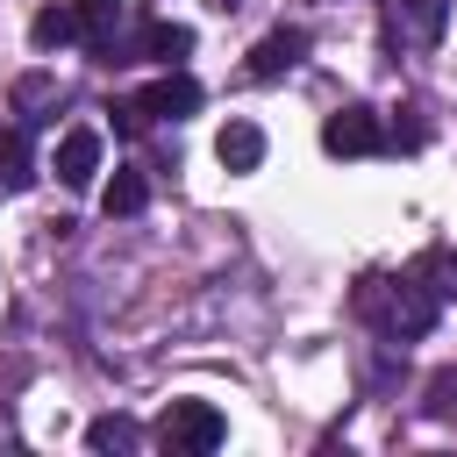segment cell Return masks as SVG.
I'll return each mask as SVG.
<instances>
[{"label":"cell","mask_w":457,"mask_h":457,"mask_svg":"<svg viewBox=\"0 0 457 457\" xmlns=\"http://www.w3.org/2000/svg\"><path fill=\"white\" fill-rule=\"evenodd\" d=\"M357 314L386 336V343H421L428 328H436V314H443V300H436V286L428 278H357Z\"/></svg>","instance_id":"obj_1"},{"label":"cell","mask_w":457,"mask_h":457,"mask_svg":"<svg viewBox=\"0 0 457 457\" xmlns=\"http://www.w3.org/2000/svg\"><path fill=\"white\" fill-rule=\"evenodd\" d=\"M157 443L179 450V457H207V450L228 443V414H221L214 400H171L164 421H157Z\"/></svg>","instance_id":"obj_2"},{"label":"cell","mask_w":457,"mask_h":457,"mask_svg":"<svg viewBox=\"0 0 457 457\" xmlns=\"http://www.w3.org/2000/svg\"><path fill=\"white\" fill-rule=\"evenodd\" d=\"M321 150L328 157H378V150H393V136H386V121L371 107H336L321 121Z\"/></svg>","instance_id":"obj_3"},{"label":"cell","mask_w":457,"mask_h":457,"mask_svg":"<svg viewBox=\"0 0 457 457\" xmlns=\"http://www.w3.org/2000/svg\"><path fill=\"white\" fill-rule=\"evenodd\" d=\"M386 29L400 50H436L443 29H450V0H393L386 7Z\"/></svg>","instance_id":"obj_4"},{"label":"cell","mask_w":457,"mask_h":457,"mask_svg":"<svg viewBox=\"0 0 457 457\" xmlns=\"http://www.w3.org/2000/svg\"><path fill=\"white\" fill-rule=\"evenodd\" d=\"M200 100H207V93H200V79H193V71H179V64L136 93L143 121H186V114H200Z\"/></svg>","instance_id":"obj_5"},{"label":"cell","mask_w":457,"mask_h":457,"mask_svg":"<svg viewBox=\"0 0 457 457\" xmlns=\"http://www.w3.org/2000/svg\"><path fill=\"white\" fill-rule=\"evenodd\" d=\"M71 14H79V43L107 64L114 50H121V21H129V0H71Z\"/></svg>","instance_id":"obj_6"},{"label":"cell","mask_w":457,"mask_h":457,"mask_svg":"<svg viewBox=\"0 0 457 457\" xmlns=\"http://www.w3.org/2000/svg\"><path fill=\"white\" fill-rule=\"evenodd\" d=\"M50 171L79 193V186H93V171H100V129L93 121H79V129H64L57 136V157H50Z\"/></svg>","instance_id":"obj_7"},{"label":"cell","mask_w":457,"mask_h":457,"mask_svg":"<svg viewBox=\"0 0 457 457\" xmlns=\"http://www.w3.org/2000/svg\"><path fill=\"white\" fill-rule=\"evenodd\" d=\"M300 57H307V29H271V36H257V43H250L243 71H250V79H286Z\"/></svg>","instance_id":"obj_8"},{"label":"cell","mask_w":457,"mask_h":457,"mask_svg":"<svg viewBox=\"0 0 457 457\" xmlns=\"http://www.w3.org/2000/svg\"><path fill=\"white\" fill-rule=\"evenodd\" d=\"M193 50V29L186 21H143V36L129 43V50H114V64H129V57H150V64H179Z\"/></svg>","instance_id":"obj_9"},{"label":"cell","mask_w":457,"mask_h":457,"mask_svg":"<svg viewBox=\"0 0 457 457\" xmlns=\"http://www.w3.org/2000/svg\"><path fill=\"white\" fill-rule=\"evenodd\" d=\"M214 157H221L228 171H257V164H264V129H257V121H228V129L214 136Z\"/></svg>","instance_id":"obj_10"},{"label":"cell","mask_w":457,"mask_h":457,"mask_svg":"<svg viewBox=\"0 0 457 457\" xmlns=\"http://www.w3.org/2000/svg\"><path fill=\"white\" fill-rule=\"evenodd\" d=\"M100 207H107V221H114V214H143V207H150V179H143L136 164H114V179H107Z\"/></svg>","instance_id":"obj_11"},{"label":"cell","mask_w":457,"mask_h":457,"mask_svg":"<svg viewBox=\"0 0 457 457\" xmlns=\"http://www.w3.org/2000/svg\"><path fill=\"white\" fill-rule=\"evenodd\" d=\"M29 43H36V50H64V43H79V14H71V7H43V14L29 21Z\"/></svg>","instance_id":"obj_12"},{"label":"cell","mask_w":457,"mask_h":457,"mask_svg":"<svg viewBox=\"0 0 457 457\" xmlns=\"http://www.w3.org/2000/svg\"><path fill=\"white\" fill-rule=\"evenodd\" d=\"M0 186H7V193H29V186H36V157H29V136H21V129H7V150H0Z\"/></svg>","instance_id":"obj_13"},{"label":"cell","mask_w":457,"mask_h":457,"mask_svg":"<svg viewBox=\"0 0 457 457\" xmlns=\"http://www.w3.org/2000/svg\"><path fill=\"white\" fill-rule=\"evenodd\" d=\"M136 443H143V428H136L129 414H100V421H86V450H100V457H107V450H136Z\"/></svg>","instance_id":"obj_14"},{"label":"cell","mask_w":457,"mask_h":457,"mask_svg":"<svg viewBox=\"0 0 457 457\" xmlns=\"http://www.w3.org/2000/svg\"><path fill=\"white\" fill-rule=\"evenodd\" d=\"M14 107H21V121H43V114L57 107V79H43V71H29V79L14 86Z\"/></svg>","instance_id":"obj_15"},{"label":"cell","mask_w":457,"mask_h":457,"mask_svg":"<svg viewBox=\"0 0 457 457\" xmlns=\"http://www.w3.org/2000/svg\"><path fill=\"white\" fill-rule=\"evenodd\" d=\"M414 278H436V300H457V250H421Z\"/></svg>","instance_id":"obj_16"},{"label":"cell","mask_w":457,"mask_h":457,"mask_svg":"<svg viewBox=\"0 0 457 457\" xmlns=\"http://www.w3.org/2000/svg\"><path fill=\"white\" fill-rule=\"evenodd\" d=\"M421 414H436V421H443V414H457V371H436V378H428Z\"/></svg>","instance_id":"obj_17"},{"label":"cell","mask_w":457,"mask_h":457,"mask_svg":"<svg viewBox=\"0 0 457 457\" xmlns=\"http://www.w3.org/2000/svg\"><path fill=\"white\" fill-rule=\"evenodd\" d=\"M207 7H214V14H236V7H243V0H207Z\"/></svg>","instance_id":"obj_18"},{"label":"cell","mask_w":457,"mask_h":457,"mask_svg":"<svg viewBox=\"0 0 457 457\" xmlns=\"http://www.w3.org/2000/svg\"><path fill=\"white\" fill-rule=\"evenodd\" d=\"M0 150H7V129H0Z\"/></svg>","instance_id":"obj_19"}]
</instances>
